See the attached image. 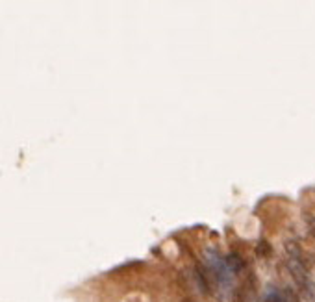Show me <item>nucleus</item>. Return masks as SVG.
<instances>
[{"label":"nucleus","instance_id":"obj_1","mask_svg":"<svg viewBox=\"0 0 315 302\" xmlns=\"http://www.w3.org/2000/svg\"><path fill=\"white\" fill-rule=\"evenodd\" d=\"M288 269L301 288L308 286V276H306V267L302 265V260H288Z\"/></svg>","mask_w":315,"mask_h":302},{"label":"nucleus","instance_id":"obj_2","mask_svg":"<svg viewBox=\"0 0 315 302\" xmlns=\"http://www.w3.org/2000/svg\"><path fill=\"white\" fill-rule=\"evenodd\" d=\"M284 249H286L288 260H302V249L297 241H286Z\"/></svg>","mask_w":315,"mask_h":302},{"label":"nucleus","instance_id":"obj_3","mask_svg":"<svg viewBox=\"0 0 315 302\" xmlns=\"http://www.w3.org/2000/svg\"><path fill=\"white\" fill-rule=\"evenodd\" d=\"M278 302H299V295H297L291 288H286L282 293L278 295Z\"/></svg>","mask_w":315,"mask_h":302},{"label":"nucleus","instance_id":"obj_4","mask_svg":"<svg viewBox=\"0 0 315 302\" xmlns=\"http://www.w3.org/2000/svg\"><path fill=\"white\" fill-rule=\"evenodd\" d=\"M226 262H228L230 269H234V271H241V269H243V260L237 256V254H230Z\"/></svg>","mask_w":315,"mask_h":302},{"label":"nucleus","instance_id":"obj_5","mask_svg":"<svg viewBox=\"0 0 315 302\" xmlns=\"http://www.w3.org/2000/svg\"><path fill=\"white\" fill-rule=\"evenodd\" d=\"M256 254H258V256H262V258L271 256V245L267 243V241H262V243H258Z\"/></svg>","mask_w":315,"mask_h":302},{"label":"nucleus","instance_id":"obj_6","mask_svg":"<svg viewBox=\"0 0 315 302\" xmlns=\"http://www.w3.org/2000/svg\"><path fill=\"white\" fill-rule=\"evenodd\" d=\"M308 224H310V232H312V236L315 237V217H308Z\"/></svg>","mask_w":315,"mask_h":302},{"label":"nucleus","instance_id":"obj_7","mask_svg":"<svg viewBox=\"0 0 315 302\" xmlns=\"http://www.w3.org/2000/svg\"><path fill=\"white\" fill-rule=\"evenodd\" d=\"M265 302H278V297H276V299H267Z\"/></svg>","mask_w":315,"mask_h":302}]
</instances>
